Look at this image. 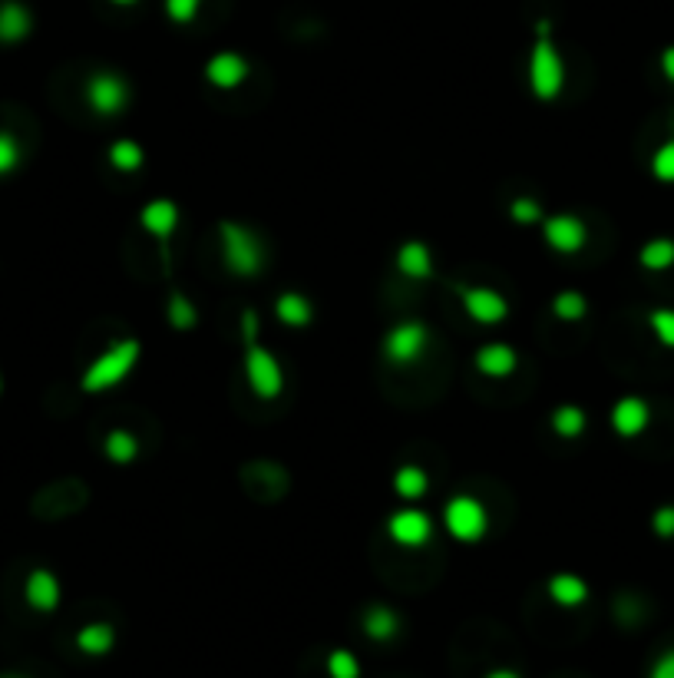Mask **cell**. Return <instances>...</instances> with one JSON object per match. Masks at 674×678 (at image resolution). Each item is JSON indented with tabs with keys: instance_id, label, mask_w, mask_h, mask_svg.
Instances as JSON below:
<instances>
[{
	"instance_id": "6da1fadb",
	"label": "cell",
	"mask_w": 674,
	"mask_h": 678,
	"mask_svg": "<svg viewBox=\"0 0 674 678\" xmlns=\"http://www.w3.org/2000/svg\"><path fill=\"white\" fill-rule=\"evenodd\" d=\"M242 338H245V378L255 397L262 401H275L285 387V374H281L278 358L268 348L258 344V315L252 308L242 311Z\"/></svg>"
},
{
	"instance_id": "7a4b0ae2",
	"label": "cell",
	"mask_w": 674,
	"mask_h": 678,
	"mask_svg": "<svg viewBox=\"0 0 674 678\" xmlns=\"http://www.w3.org/2000/svg\"><path fill=\"white\" fill-rule=\"evenodd\" d=\"M139 354H143V344L136 338H126V341H116L113 348H106L103 354H96L90 361V368L83 374V391L86 394H100V391H110L119 381H126L133 368L139 364Z\"/></svg>"
},
{
	"instance_id": "3957f363",
	"label": "cell",
	"mask_w": 674,
	"mask_h": 678,
	"mask_svg": "<svg viewBox=\"0 0 674 678\" xmlns=\"http://www.w3.org/2000/svg\"><path fill=\"white\" fill-rule=\"evenodd\" d=\"M536 47H532V57H529V86L532 93L539 96V100H556L565 86V63L559 57L556 43H552V24L549 20H539L536 27Z\"/></svg>"
},
{
	"instance_id": "277c9868",
	"label": "cell",
	"mask_w": 674,
	"mask_h": 678,
	"mask_svg": "<svg viewBox=\"0 0 674 678\" xmlns=\"http://www.w3.org/2000/svg\"><path fill=\"white\" fill-rule=\"evenodd\" d=\"M219 245H222V262L232 275L252 278L262 272L265 265V245L262 239L242 222H219Z\"/></svg>"
},
{
	"instance_id": "5b68a950",
	"label": "cell",
	"mask_w": 674,
	"mask_h": 678,
	"mask_svg": "<svg viewBox=\"0 0 674 678\" xmlns=\"http://www.w3.org/2000/svg\"><path fill=\"white\" fill-rule=\"evenodd\" d=\"M443 523H447V530L453 540L460 543H476L483 540L486 530H489V516H486V507L480 500L473 497H450V503L443 507Z\"/></svg>"
},
{
	"instance_id": "8992f818",
	"label": "cell",
	"mask_w": 674,
	"mask_h": 678,
	"mask_svg": "<svg viewBox=\"0 0 674 678\" xmlns=\"http://www.w3.org/2000/svg\"><path fill=\"white\" fill-rule=\"evenodd\" d=\"M430 344V331L423 321H400L387 331L384 338V358L394 364V368H410L413 361L423 358Z\"/></svg>"
},
{
	"instance_id": "52a82bcc",
	"label": "cell",
	"mask_w": 674,
	"mask_h": 678,
	"mask_svg": "<svg viewBox=\"0 0 674 678\" xmlns=\"http://www.w3.org/2000/svg\"><path fill=\"white\" fill-rule=\"evenodd\" d=\"M453 288L456 295H460L463 311L476 325H499V321H506L509 301L499 292H493V288H483V285H453Z\"/></svg>"
},
{
	"instance_id": "ba28073f",
	"label": "cell",
	"mask_w": 674,
	"mask_h": 678,
	"mask_svg": "<svg viewBox=\"0 0 674 678\" xmlns=\"http://www.w3.org/2000/svg\"><path fill=\"white\" fill-rule=\"evenodd\" d=\"M86 103H90L93 113L100 116H116L126 110L129 103V83L119 77V73H93L90 83H86Z\"/></svg>"
},
{
	"instance_id": "9c48e42d",
	"label": "cell",
	"mask_w": 674,
	"mask_h": 678,
	"mask_svg": "<svg viewBox=\"0 0 674 678\" xmlns=\"http://www.w3.org/2000/svg\"><path fill=\"white\" fill-rule=\"evenodd\" d=\"M542 239H546L552 249L562 252V255H575V252H582L585 239H589V229H585V222L579 219V215L559 212V215H549V219L542 222Z\"/></svg>"
},
{
	"instance_id": "30bf717a",
	"label": "cell",
	"mask_w": 674,
	"mask_h": 678,
	"mask_svg": "<svg viewBox=\"0 0 674 678\" xmlns=\"http://www.w3.org/2000/svg\"><path fill=\"white\" fill-rule=\"evenodd\" d=\"M387 533L394 536L400 546H423L430 540L433 523L423 510H397V513H390Z\"/></svg>"
},
{
	"instance_id": "8fae6325",
	"label": "cell",
	"mask_w": 674,
	"mask_h": 678,
	"mask_svg": "<svg viewBox=\"0 0 674 678\" xmlns=\"http://www.w3.org/2000/svg\"><path fill=\"white\" fill-rule=\"evenodd\" d=\"M205 80L219 86V90H235V86H242L248 80V63L232 50L215 53V57L205 63Z\"/></svg>"
},
{
	"instance_id": "7c38bea8",
	"label": "cell",
	"mask_w": 674,
	"mask_h": 678,
	"mask_svg": "<svg viewBox=\"0 0 674 678\" xmlns=\"http://www.w3.org/2000/svg\"><path fill=\"white\" fill-rule=\"evenodd\" d=\"M60 579L50 573V569H34L24 583V599L30 609L37 612H53L60 606Z\"/></svg>"
},
{
	"instance_id": "4fadbf2b",
	"label": "cell",
	"mask_w": 674,
	"mask_h": 678,
	"mask_svg": "<svg viewBox=\"0 0 674 678\" xmlns=\"http://www.w3.org/2000/svg\"><path fill=\"white\" fill-rule=\"evenodd\" d=\"M648 421H651V411L641 397H622V401L612 407V427L618 437H638L641 430L648 427Z\"/></svg>"
},
{
	"instance_id": "5bb4252c",
	"label": "cell",
	"mask_w": 674,
	"mask_h": 678,
	"mask_svg": "<svg viewBox=\"0 0 674 678\" xmlns=\"http://www.w3.org/2000/svg\"><path fill=\"white\" fill-rule=\"evenodd\" d=\"M473 364H476V371L486 374V378H509V374L516 371L519 358H516V351L509 348V344L493 341V344H483V348L476 351Z\"/></svg>"
},
{
	"instance_id": "9a60e30c",
	"label": "cell",
	"mask_w": 674,
	"mask_h": 678,
	"mask_svg": "<svg viewBox=\"0 0 674 678\" xmlns=\"http://www.w3.org/2000/svg\"><path fill=\"white\" fill-rule=\"evenodd\" d=\"M139 222H143V229L149 235H156V239H169L179 225V206L172 199H152L143 206V212H139Z\"/></svg>"
},
{
	"instance_id": "2e32d148",
	"label": "cell",
	"mask_w": 674,
	"mask_h": 678,
	"mask_svg": "<svg viewBox=\"0 0 674 678\" xmlns=\"http://www.w3.org/2000/svg\"><path fill=\"white\" fill-rule=\"evenodd\" d=\"M30 30H34L30 10L24 4H17V0H4V4H0V43L27 40Z\"/></svg>"
},
{
	"instance_id": "e0dca14e",
	"label": "cell",
	"mask_w": 674,
	"mask_h": 678,
	"mask_svg": "<svg viewBox=\"0 0 674 678\" xmlns=\"http://www.w3.org/2000/svg\"><path fill=\"white\" fill-rule=\"evenodd\" d=\"M397 272L413 278V282H423V278H430L433 275V255H430L427 245L417 242V239L400 245V252H397Z\"/></svg>"
},
{
	"instance_id": "ac0fdd59",
	"label": "cell",
	"mask_w": 674,
	"mask_h": 678,
	"mask_svg": "<svg viewBox=\"0 0 674 678\" xmlns=\"http://www.w3.org/2000/svg\"><path fill=\"white\" fill-rule=\"evenodd\" d=\"M546 589H549L552 602L562 606V609H575V606H582V602L589 599V583H585L582 576H575V573H556L549 579Z\"/></svg>"
},
{
	"instance_id": "d6986e66",
	"label": "cell",
	"mask_w": 674,
	"mask_h": 678,
	"mask_svg": "<svg viewBox=\"0 0 674 678\" xmlns=\"http://www.w3.org/2000/svg\"><path fill=\"white\" fill-rule=\"evenodd\" d=\"M275 315H278L281 325L304 328V325H311L314 308H311V301L304 298V295H298V292H285V295H278V298H275Z\"/></svg>"
},
{
	"instance_id": "ffe728a7",
	"label": "cell",
	"mask_w": 674,
	"mask_h": 678,
	"mask_svg": "<svg viewBox=\"0 0 674 678\" xmlns=\"http://www.w3.org/2000/svg\"><path fill=\"white\" fill-rule=\"evenodd\" d=\"M116 645V632L110 622H90L76 632V649L83 655H106Z\"/></svg>"
},
{
	"instance_id": "44dd1931",
	"label": "cell",
	"mask_w": 674,
	"mask_h": 678,
	"mask_svg": "<svg viewBox=\"0 0 674 678\" xmlns=\"http://www.w3.org/2000/svg\"><path fill=\"white\" fill-rule=\"evenodd\" d=\"M364 632L374 642H390L400 632V616L390 606H371L364 612Z\"/></svg>"
},
{
	"instance_id": "7402d4cb",
	"label": "cell",
	"mask_w": 674,
	"mask_h": 678,
	"mask_svg": "<svg viewBox=\"0 0 674 678\" xmlns=\"http://www.w3.org/2000/svg\"><path fill=\"white\" fill-rule=\"evenodd\" d=\"M394 490L400 493V500H420V497H427V490H430L427 470H423V467H413V464L400 467V470L394 473Z\"/></svg>"
},
{
	"instance_id": "603a6c76",
	"label": "cell",
	"mask_w": 674,
	"mask_h": 678,
	"mask_svg": "<svg viewBox=\"0 0 674 678\" xmlns=\"http://www.w3.org/2000/svg\"><path fill=\"white\" fill-rule=\"evenodd\" d=\"M103 450L113 464H133L136 454H139V440H136V434H129V430L119 427V430H110V434H106Z\"/></svg>"
},
{
	"instance_id": "cb8c5ba5",
	"label": "cell",
	"mask_w": 674,
	"mask_h": 678,
	"mask_svg": "<svg viewBox=\"0 0 674 678\" xmlns=\"http://www.w3.org/2000/svg\"><path fill=\"white\" fill-rule=\"evenodd\" d=\"M638 262H641V268H648V272H665V268L674 265V242L671 239L645 242L638 252Z\"/></svg>"
},
{
	"instance_id": "d4e9b609",
	"label": "cell",
	"mask_w": 674,
	"mask_h": 678,
	"mask_svg": "<svg viewBox=\"0 0 674 678\" xmlns=\"http://www.w3.org/2000/svg\"><path fill=\"white\" fill-rule=\"evenodd\" d=\"M585 424H589V417H585L582 407H575V404H562V407H556V414H552V430H556L559 437H569V440L579 437Z\"/></svg>"
},
{
	"instance_id": "484cf974",
	"label": "cell",
	"mask_w": 674,
	"mask_h": 678,
	"mask_svg": "<svg viewBox=\"0 0 674 678\" xmlns=\"http://www.w3.org/2000/svg\"><path fill=\"white\" fill-rule=\"evenodd\" d=\"M169 325L176 331H189L199 325V311H195L192 301L182 292H176V288L169 292Z\"/></svg>"
},
{
	"instance_id": "4316f807",
	"label": "cell",
	"mask_w": 674,
	"mask_h": 678,
	"mask_svg": "<svg viewBox=\"0 0 674 678\" xmlns=\"http://www.w3.org/2000/svg\"><path fill=\"white\" fill-rule=\"evenodd\" d=\"M110 163L119 172H133L146 163V153H143V146L133 143V139H116V143L110 146Z\"/></svg>"
},
{
	"instance_id": "83f0119b",
	"label": "cell",
	"mask_w": 674,
	"mask_h": 678,
	"mask_svg": "<svg viewBox=\"0 0 674 678\" xmlns=\"http://www.w3.org/2000/svg\"><path fill=\"white\" fill-rule=\"evenodd\" d=\"M552 311H556V318L562 321H582L585 311H589V301L579 292H559L552 298Z\"/></svg>"
},
{
	"instance_id": "f1b7e54d",
	"label": "cell",
	"mask_w": 674,
	"mask_h": 678,
	"mask_svg": "<svg viewBox=\"0 0 674 678\" xmlns=\"http://www.w3.org/2000/svg\"><path fill=\"white\" fill-rule=\"evenodd\" d=\"M328 675L331 678H361V662H357L354 652L347 649H334L328 655Z\"/></svg>"
},
{
	"instance_id": "f546056e",
	"label": "cell",
	"mask_w": 674,
	"mask_h": 678,
	"mask_svg": "<svg viewBox=\"0 0 674 678\" xmlns=\"http://www.w3.org/2000/svg\"><path fill=\"white\" fill-rule=\"evenodd\" d=\"M648 325L665 348H674V308H655L648 315Z\"/></svg>"
},
{
	"instance_id": "4dcf8cb0",
	"label": "cell",
	"mask_w": 674,
	"mask_h": 678,
	"mask_svg": "<svg viewBox=\"0 0 674 678\" xmlns=\"http://www.w3.org/2000/svg\"><path fill=\"white\" fill-rule=\"evenodd\" d=\"M651 172L658 182H674V139L658 146V153L651 156Z\"/></svg>"
},
{
	"instance_id": "1f68e13d",
	"label": "cell",
	"mask_w": 674,
	"mask_h": 678,
	"mask_svg": "<svg viewBox=\"0 0 674 678\" xmlns=\"http://www.w3.org/2000/svg\"><path fill=\"white\" fill-rule=\"evenodd\" d=\"M509 215H513V222H519V225H532L542 219V206L536 199L519 196V199H513V206H509Z\"/></svg>"
},
{
	"instance_id": "d6a6232c",
	"label": "cell",
	"mask_w": 674,
	"mask_h": 678,
	"mask_svg": "<svg viewBox=\"0 0 674 678\" xmlns=\"http://www.w3.org/2000/svg\"><path fill=\"white\" fill-rule=\"evenodd\" d=\"M202 0H166V14L176 24H192L195 14H199Z\"/></svg>"
},
{
	"instance_id": "836d02e7",
	"label": "cell",
	"mask_w": 674,
	"mask_h": 678,
	"mask_svg": "<svg viewBox=\"0 0 674 678\" xmlns=\"http://www.w3.org/2000/svg\"><path fill=\"white\" fill-rule=\"evenodd\" d=\"M20 163V146L17 139L10 133H0V176H7V172H14Z\"/></svg>"
},
{
	"instance_id": "e575fe53",
	"label": "cell",
	"mask_w": 674,
	"mask_h": 678,
	"mask_svg": "<svg viewBox=\"0 0 674 678\" xmlns=\"http://www.w3.org/2000/svg\"><path fill=\"white\" fill-rule=\"evenodd\" d=\"M651 530H655L658 536H665V540H671L674 536V507H658L655 516H651Z\"/></svg>"
},
{
	"instance_id": "d590c367",
	"label": "cell",
	"mask_w": 674,
	"mask_h": 678,
	"mask_svg": "<svg viewBox=\"0 0 674 678\" xmlns=\"http://www.w3.org/2000/svg\"><path fill=\"white\" fill-rule=\"evenodd\" d=\"M648 678H674V649L658 655V662L651 665V675Z\"/></svg>"
},
{
	"instance_id": "8d00e7d4",
	"label": "cell",
	"mask_w": 674,
	"mask_h": 678,
	"mask_svg": "<svg viewBox=\"0 0 674 678\" xmlns=\"http://www.w3.org/2000/svg\"><path fill=\"white\" fill-rule=\"evenodd\" d=\"M661 73L674 83V47H665V53H661Z\"/></svg>"
},
{
	"instance_id": "74e56055",
	"label": "cell",
	"mask_w": 674,
	"mask_h": 678,
	"mask_svg": "<svg viewBox=\"0 0 674 678\" xmlns=\"http://www.w3.org/2000/svg\"><path fill=\"white\" fill-rule=\"evenodd\" d=\"M486 678H519V675L513 669H496V672H489Z\"/></svg>"
},
{
	"instance_id": "f35d334b",
	"label": "cell",
	"mask_w": 674,
	"mask_h": 678,
	"mask_svg": "<svg viewBox=\"0 0 674 678\" xmlns=\"http://www.w3.org/2000/svg\"><path fill=\"white\" fill-rule=\"evenodd\" d=\"M113 4H119V7H129V4H136V0H113Z\"/></svg>"
},
{
	"instance_id": "ab89813d",
	"label": "cell",
	"mask_w": 674,
	"mask_h": 678,
	"mask_svg": "<svg viewBox=\"0 0 674 678\" xmlns=\"http://www.w3.org/2000/svg\"><path fill=\"white\" fill-rule=\"evenodd\" d=\"M0 678H24V675H0Z\"/></svg>"
}]
</instances>
